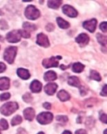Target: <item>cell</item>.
Instances as JSON below:
<instances>
[{
  "label": "cell",
  "instance_id": "6da1fadb",
  "mask_svg": "<svg viewBox=\"0 0 107 134\" xmlns=\"http://www.w3.org/2000/svg\"><path fill=\"white\" fill-rule=\"evenodd\" d=\"M19 108L18 104L15 102H10L4 104V105L0 107V112L2 114L6 116H9L12 115L14 112H15Z\"/></svg>",
  "mask_w": 107,
  "mask_h": 134
},
{
  "label": "cell",
  "instance_id": "7a4b0ae2",
  "mask_svg": "<svg viewBox=\"0 0 107 134\" xmlns=\"http://www.w3.org/2000/svg\"><path fill=\"white\" fill-rule=\"evenodd\" d=\"M25 16L27 19L35 20L40 16V12L35 6L29 5L25 10Z\"/></svg>",
  "mask_w": 107,
  "mask_h": 134
},
{
  "label": "cell",
  "instance_id": "3957f363",
  "mask_svg": "<svg viewBox=\"0 0 107 134\" xmlns=\"http://www.w3.org/2000/svg\"><path fill=\"white\" fill-rule=\"evenodd\" d=\"M17 48L16 46H10L6 48L4 53V58L8 64L14 62L15 56L17 55Z\"/></svg>",
  "mask_w": 107,
  "mask_h": 134
},
{
  "label": "cell",
  "instance_id": "277c9868",
  "mask_svg": "<svg viewBox=\"0 0 107 134\" xmlns=\"http://www.w3.org/2000/svg\"><path fill=\"white\" fill-rule=\"evenodd\" d=\"M53 120V115L50 112H43L37 116V120L41 125H48Z\"/></svg>",
  "mask_w": 107,
  "mask_h": 134
},
{
  "label": "cell",
  "instance_id": "5b68a950",
  "mask_svg": "<svg viewBox=\"0 0 107 134\" xmlns=\"http://www.w3.org/2000/svg\"><path fill=\"white\" fill-rule=\"evenodd\" d=\"M61 58L60 56H57V57H51L50 58H46L44 59L42 62V65L44 68L48 69V68H52V67H58L59 66V62L58 59H61Z\"/></svg>",
  "mask_w": 107,
  "mask_h": 134
},
{
  "label": "cell",
  "instance_id": "8992f818",
  "mask_svg": "<svg viewBox=\"0 0 107 134\" xmlns=\"http://www.w3.org/2000/svg\"><path fill=\"white\" fill-rule=\"evenodd\" d=\"M21 34L20 32L18 30H15V31H12L7 33L6 35V40H8V42H10V43H17L19 42L21 40Z\"/></svg>",
  "mask_w": 107,
  "mask_h": 134
},
{
  "label": "cell",
  "instance_id": "52a82bcc",
  "mask_svg": "<svg viewBox=\"0 0 107 134\" xmlns=\"http://www.w3.org/2000/svg\"><path fill=\"white\" fill-rule=\"evenodd\" d=\"M37 44L39 46H43L45 48H47L50 46V42L48 40V37L44 33H40L37 36Z\"/></svg>",
  "mask_w": 107,
  "mask_h": 134
},
{
  "label": "cell",
  "instance_id": "ba28073f",
  "mask_svg": "<svg viewBox=\"0 0 107 134\" xmlns=\"http://www.w3.org/2000/svg\"><path fill=\"white\" fill-rule=\"evenodd\" d=\"M97 23H98L97 19H92L91 20L84 21V23H83V27L85 29H86L87 31H89L90 33H93L95 31Z\"/></svg>",
  "mask_w": 107,
  "mask_h": 134
},
{
  "label": "cell",
  "instance_id": "9c48e42d",
  "mask_svg": "<svg viewBox=\"0 0 107 134\" xmlns=\"http://www.w3.org/2000/svg\"><path fill=\"white\" fill-rule=\"evenodd\" d=\"M62 11L65 15L69 17H76L77 16V11L73 6L69 5H64L62 7Z\"/></svg>",
  "mask_w": 107,
  "mask_h": 134
},
{
  "label": "cell",
  "instance_id": "30bf717a",
  "mask_svg": "<svg viewBox=\"0 0 107 134\" xmlns=\"http://www.w3.org/2000/svg\"><path fill=\"white\" fill-rule=\"evenodd\" d=\"M75 41L77 43L80 44V46H84L87 45L89 42V37L86 33H82L75 38Z\"/></svg>",
  "mask_w": 107,
  "mask_h": 134
},
{
  "label": "cell",
  "instance_id": "8fae6325",
  "mask_svg": "<svg viewBox=\"0 0 107 134\" xmlns=\"http://www.w3.org/2000/svg\"><path fill=\"white\" fill-rule=\"evenodd\" d=\"M58 88V85L55 83H49L46 84L44 87V91L46 94L48 96H52L56 92V90Z\"/></svg>",
  "mask_w": 107,
  "mask_h": 134
},
{
  "label": "cell",
  "instance_id": "7c38bea8",
  "mask_svg": "<svg viewBox=\"0 0 107 134\" xmlns=\"http://www.w3.org/2000/svg\"><path fill=\"white\" fill-rule=\"evenodd\" d=\"M35 115V112L33 108H27L24 111V116L25 119L29 121H32Z\"/></svg>",
  "mask_w": 107,
  "mask_h": 134
},
{
  "label": "cell",
  "instance_id": "4fadbf2b",
  "mask_svg": "<svg viewBox=\"0 0 107 134\" xmlns=\"http://www.w3.org/2000/svg\"><path fill=\"white\" fill-rule=\"evenodd\" d=\"M30 88L32 92L40 93L42 89V83L38 80H34L32 82L30 86Z\"/></svg>",
  "mask_w": 107,
  "mask_h": 134
},
{
  "label": "cell",
  "instance_id": "5bb4252c",
  "mask_svg": "<svg viewBox=\"0 0 107 134\" xmlns=\"http://www.w3.org/2000/svg\"><path fill=\"white\" fill-rule=\"evenodd\" d=\"M17 75L22 80H29L31 77V74L29 73V71L27 69H18L17 71Z\"/></svg>",
  "mask_w": 107,
  "mask_h": 134
},
{
  "label": "cell",
  "instance_id": "9a60e30c",
  "mask_svg": "<svg viewBox=\"0 0 107 134\" xmlns=\"http://www.w3.org/2000/svg\"><path fill=\"white\" fill-rule=\"evenodd\" d=\"M10 87V80L6 77L0 78V91L8 90Z\"/></svg>",
  "mask_w": 107,
  "mask_h": 134
},
{
  "label": "cell",
  "instance_id": "2e32d148",
  "mask_svg": "<svg viewBox=\"0 0 107 134\" xmlns=\"http://www.w3.org/2000/svg\"><path fill=\"white\" fill-rule=\"evenodd\" d=\"M68 84L72 86L80 88L81 87V82L80 79L76 76H71L69 78L68 80Z\"/></svg>",
  "mask_w": 107,
  "mask_h": 134
},
{
  "label": "cell",
  "instance_id": "e0dca14e",
  "mask_svg": "<svg viewBox=\"0 0 107 134\" xmlns=\"http://www.w3.org/2000/svg\"><path fill=\"white\" fill-rule=\"evenodd\" d=\"M58 98H59V100L61 102H66L70 100L71 96L67 91L64 90L59 91L58 93Z\"/></svg>",
  "mask_w": 107,
  "mask_h": 134
},
{
  "label": "cell",
  "instance_id": "ac0fdd59",
  "mask_svg": "<svg viewBox=\"0 0 107 134\" xmlns=\"http://www.w3.org/2000/svg\"><path fill=\"white\" fill-rule=\"evenodd\" d=\"M58 76H57V74L55 71H49L48 72L45 73L44 75V79L45 81H53L57 79Z\"/></svg>",
  "mask_w": 107,
  "mask_h": 134
},
{
  "label": "cell",
  "instance_id": "d6986e66",
  "mask_svg": "<svg viewBox=\"0 0 107 134\" xmlns=\"http://www.w3.org/2000/svg\"><path fill=\"white\" fill-rule=\"evenodd\" d=\"M84 68H85V66L84 64L80 63V62H76V63H75L73 64L72 70H73L74 73H80L84 71Z\"/></svg>",
  "mask_w": 107,
  "mask_h": 134
},
{
  "label": "cell",
  "instance_id": "ffe728a7",
  "mask_svg": "<svg viewBox=\"0 0 107 134\" xmlns=\"http://www.w3.org/2000/svg\"><path fill=\"white\" fill-rule=\"evenodd\" d=\"M57 22L59 28L62 29H67L70 27V24L66 20L63 19L61 17H58L57 18Z\"/></svg>",
  "mask_w": 107,
  "mask_h": 134
},
{
  "label": "cell",
  "instance_id": "44dd1931",
  "mask_svg": "<svg viewBox=\"0 0 107 134\" xmlns=\"http://www.w3.org/2000/svg\"><path fill=\"white\" fill-rule=\"evenodd\" d=\"M62 4V1L61 0H54V1H48V6L50 8L53 9H58Z\"/></svg>",
  "mask_w": 107,
  "mask_h": 134
},
{
  "label": "cell",
  "instance_id": "7402d4cb",
  "mask_svg": "<svg viewBox=\"0 0 107 134\" xmlns=\"http://www.w3.org/2000/svg\"><path fill=\"white\" fill-rule=\"evenodd\" d=\"M24 30L28 31L30 33V31H34L37 29V26L33 24H31L29 22H24L23 24Z\"/></svg>",
  "mask_w": 107,
  "mask_h": 134
},
{
  "label": "cell",
  "instance_id": "603a6c76",
  "mask_svg": "<svg viewBox=\"0 0 107 134\" xmlns=\"http://www.w3.org/2000/svg\"><path fill=\"white\" fill-rule=\"evenodd\" d=\"M90 78L95 81H101L102 80L101 75H99V73H98V71H95V70H91V71Z\"/></svg>",
  "mask_w": 107,
  "mask_h": 134
},
{
  "label": "cell",
  "instance_id": "cb8c5ba5",
  "mask_svg": "<svg viewBox=\"0 0 107 134\" xmlns=\"http://www.w3.org/2000/svg\"><path fill=\"white\" fill-rule=\"evenodd\" d=\"M97 39L99 44L102 45L103 46H106V36L102 35L100 33L97 34Z\"/></svg>",
  "mask_w": 107,
  "mask_h": 134
},
{
  "label": "cell",
  "instance_id": "d4e9b609",
  "mask_svg": "<svg viewBox=\"0 0 107 134\" xmlns=\"http://www.w3.org/2000/svg\"><path fill=\"white\" fill-rule=\"evenodd\" d=\"M21 122H22V118L20 115H16L12 119L11 125L12 126H16V125L21 124Z\"/></svg>",
  "mask_w": 107,
  "mask_h": 134
},
{
  "label": "cell",
  "instance_id": "484cf974",
  "mask_svg": "<svg viewBox=\"0 0 107 134\" xmlns=\"http://www.w3.org/2000/svg\"><path fill=\"white\" fill-rule=\"evenodd\" d=\"M8 129V122L5 119H1L0 120V130H7Z\"/></svg>",
  "mask_w": 107,
  "mask_h": 134
},
{
  "label": "cell",
  "instance_id": "4316f807",
  "mask_svg": "<svg viewBox=\"0 0 107 134\" xmlns=\"http://www.w3.org/2000/svg\"><path fill=\"white\" fill-rule=\"evenodd\" d=\"M56 120L58 121H59V122L61 123H66L68 122L69 119H68V117L66 116V115H58L56 118Z\"/></svg>",
  "mask_w": 107,
  "mask_h": 134
},
{
  "label": "cell",
  "instance_id": "83f0119b",
  "mask_svg": "<svg viewBox=\"0 0 107 134\" xmlns=\"http://www.w3.org/2000/svg\"><path fill=\"white\" fill-rule=\"evenodd\" d=\"M8 29V25L7 22L4 19H0V29L1 30H6Z\"/></svg>",
  "mask_w": 107,
  "mask_h": 134
},
{
  "label": "cell",
  "instance_id": "f1b7e54d",
  "mask_svg": "<svg viewBox=\"0 0 107 134\" xmlns=\"http://www.w3.org/2000/svg\"><path fill=\"white\" fill-rule=\"evenodd\" d=\"M10 98V94L9 93H4L0 95V100L4 101V100H8Z\"/></svg>",
  "mask_w": 107,
  "mask_h": 134
},
{
  "label": "cell",
  "instance_id": "f546056e",
  "mask_svg": "<svg viewBox=\"0 0 107 134\" xmlns=\"http://www.w3.org/2000/svg\"><path fill=\"white\" fill-rule=\"evenodd\" d=\"M23 100L25 102H30L32 101L33 98L31 97V94L29 93H26L24 94L23 96Z\"/></svg>",
  "mask_w": 107,
  "mask_h": 134
},
{
  "label": "cell",
  "instance_id": "4dcf8cb0",
  "mask_svg": "<svg viewBox=\"0 0 107 134\" xmlns=\"http://www.w3.org/2000/svg\"><path fill=\"white\" fill-rule=\"evenodd\" d=\"M19 32H20L21 36L23 37L24 38H29L31 37L30 33L28 32V31H25V30H21V31H19Z\"/></svg>",
  "mask_w": 107,
  "mask_h": 134
},
{
  "label": "cell",
  "instance_id": "1f68e13d",
  "mask_svg": "<svg viewBox=\"0 0 107 134\" xmlns=\"http://www.w3.org/2000/svg\"><path fill=\"white\" fill-rule=\"evenodd\" d=\"M99 120H101V122H102L104 124H106L107 123V116L104 113H100V115H99Z\"/></svg>",
  "mask_w": 107,
  "mask_h": 134
},
{
  "label": "cell",
  "instance_id": "d6a6232c",
  "mask_svg": "<svg viewBox=\"0 0 107 134\" xmlns=\"http://www.w3.org/2000/svg\"><path fill=\"white\" fill-rule=\"evenodd\" d=\"M106 26H107V23L106 21H104V22H102L99 25V29H101V31L104 33H106Z\"/></svg>",
  "mask_w": 107,
  "mask_h": 134
},
{
  "label": "cell",
  "instance_id": "836d02e7",
  "mask_svg": "<svg viewBox=\"0 0 107 134\" xmlns=\"http://www.w3.org/2000/svg\"><path fill=\"white\" fill-rule=\"evenodd\" d=\"M54 29H55V26H54L53 24H51V23L48 24H47V25H46V31H49V32H51V31H53Z\"/></svg>",
  "mask_w": 107,
  "mask_h": 134
},
{
  "label": "cell",
  "instance_id": "e575fe53",
  "mask_svg": "<svg viewBox=\"0 0 107 134\" xmlns=\"http://www.w3.org/2000/svg\"><path fill=\"white\" fill-rule=\"evenodd\" d=\"M6 64L3 63V62H0V73L4 72V71H6Z\"/></svg>",
  "mask_w": 107,
  "mask_h": 134
},
{
  "label": "cell",
  "instance_id": "d590c367",
  "mask_svg": "<svg viewBox=\"0 0 107 134\" xmlns=\"http://www.w3.org/2000/svg\"><path fill=\"white\" fill-rule=\"evenodd\" d=\"M101 95L102 96H106V95H107L106 84H105V85L103 86V88H102V92H101Z\"/></svg>",
  "mask_w": 107,
  "mask_h": 134
},
{
  "label": "cell",
  "instance_id": "8d00e7d4",
  "mask_svg": "<svg viewBox=\"0 0 107 134\" xmlns=\"http://www.w3.org/2000/svg\"><path fill=\"white\" fill-rule=\"evenodd\" d=\"M75 134H87V132L84 129H79L75 131Z\"/></svg>",
  "mask_w": 107,
  "mask_h": 134
},
{
  "label": "cell",
  "instance_id": "74e56055",
  "mask_svg": "<svg viewBox=\"0 0 107 134\" xmlns=\"http://www.w3.org/2000/svg\"><path fill=\"white\" fill-rule=\"evenodd\" d=\"M43 107L46 109H51V104L49 103V102H45V103L43 104Z\"/></svg>",
  "mask_w": 107,
  "mask_h": 134
},
{
  "label": "cell",
  "instance_id": "f35d334b",
  "mask_svg": "<svg viewBox=\"0 0 107 134\" xmlns=\"http://www.w3.org/2000/svg\"><path fill=\"white\" fill-rule=\"evenodd\" d=\"M62 134H72V133H71V131H64L62 133Z\"/></svg>",
  "mask_w": 107,
  "mask_h": 134
},
{
  "label": "cell",
  "instance_id": "ab89813d",
  "mask_svg": "<svg viewBox=\"0 0 107 134\" xmlns=\"http://www.w3.org/2000/svg\"><path fill=\"white\" fill-rule=\"evenodd\" d=\"M0 41H1V42H3V41H4V38H3V37H2L1 35H0Z\"/></svg>",
  "mask_w": 107,
  "mask_h": 134
},
{
  "label": "cell",
  "instance_id": "60d3db41",
  "mask_svg": "<svg viewBox=\"0 0 107 134\" xmlns=\"http://www.w3.org/2000/svg\"><path fill=\"white\" fill-rule=\"evenodd\" d=\"M3 13H2V10H0V15H3Z\"/></svg>",
  "mask_w": 107,
  "mask_h": 134
},
{
  "label": "cell",
  "instance_id": "b9f144b4",
  "mask_svg": "<svg viewBox=\"0 0 107 134\" xmlns=\"http://www.w3.org/2000/svg\"><path fill=\"white\" fill-rule=\"evenodd\" d=\"M104 134H106V129L104 130Z\"/></svg>",
  "mask_w": 107,
  "mask_h": 134
},
{
  "label": "cell",
  "instance_id": "7bdbcfd3",
  "mask_svg": "<svg viewBox=\"0 0 107 134\" xmlns=\"http://www.w3.org/2000/svg\"><path fill=\"white\" fill-rule=\"evenodd\" d=\"M37 134H44V132H39Z\"/></svg>",
  "mask_w": 107,
  "mask_h": 134
},
{
  "label": "cell",
  "instance_id": "ee69618b",
  "mask_svg": "<svg viewBox=\"0 0 107 134\" xmlns=\"http://www.w3.org/2000/svg\"><path fill=\"white\" fill-rule=\"evenodd\" d=\"M0 134H2V133H1V130H0Z\"/></svg>",
  "mask_w": 107,
  "mask_h": 134
}]
</instances>
